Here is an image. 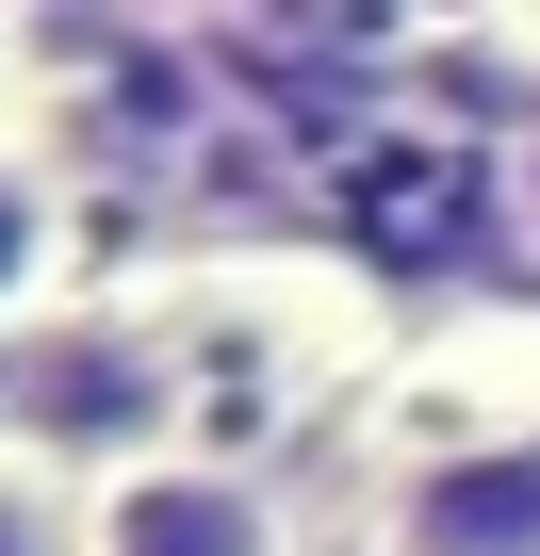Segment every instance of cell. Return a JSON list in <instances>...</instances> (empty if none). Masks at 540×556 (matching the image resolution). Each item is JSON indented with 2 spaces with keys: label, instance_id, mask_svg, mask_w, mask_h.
Segmentation results:
<instances>
[{
  "label": "cell",
  "instance_id": "obj_2",
  "mask_svg": "<svg viewBox=\"0 0 540 556\" xmlns=\"http://www.w3.org/2000/svg\"><path fill=\"white\" fill-rule=\"evenodd\" d=\"M377 556H540V426H442L377 491Z\"/></svg>",
  "mask_w": 540,
  "mask_h": 556
},
{
  "label": "cell",
  "instance_id": "obj_3",
  "mask_svg": "<svg viewBox=\"0 0 540 556\" xmlns=\"http://www.w3.org/2000/svg\"><path fill=\"white\" fill-rule=\"evenodd\" d=\"M83 556H296V507H279V475L180 442V458H131L83 491Z\"/></svg>",
  "mask_w": 540,
  "mask_h": 556
},
{
  "label": "cell",
  "instance_id": "obj_6",
  "mask_svg": "<svg viewBox=\"0 0 540 556\" xmlns=\"http://www.w3.org/2000/svg\"><path fill=\"white\" fill-rule=\"evenodd\" d=\"M0 99H17V17H0Z\"/></svg>",
  "mask_w": 540,
  "mask_h": 556
},
{
  "label": "cell",
  "instance_id": "obj_1",
  "mask_svg": "<svg viewBox=\"0 0 540 556\" xmlns=\"http://www.w3.org/2000/svg\"><path fill=\"white\" fill-rule=\"evenodd\" d=\"M180 426H197V377H180V344L148 328V312H66V328H34L17 344V393H0V442L17 458H50V475H131V458H180Z\"/></svg>",
  "mask_w": 540,
  "mask_h": 556
},
{
  "label": "cell",
  "instance_id": "obj_4",
  "mask_svg": "<svg viewBox=\"0 0 540 556\" xmlns=\"http://www.w3.org/2000/svg\"><path fill=\"white\" fill-rule=\"evenodd\" d=\"M66 245H83V213H66V164L0 148V344L66 328Z\"/></svg>",
  "mask_w": 540,
  "mask_h": 556
},
{
  "label": "cell",
  "instance_id": "obj_5",
  "mask_svg": "<svg viewBox=\"0 0 540 556\" xmlns=\"http://www.w3.org/2000/svg\"><path fill=\"white\" fill-rule=\"evenodd\" d=\"M0 556H83V475L0 442Z\"/></svg>",
  "mask_w": 540,
  "mask_h": 556
}]
</instances>
